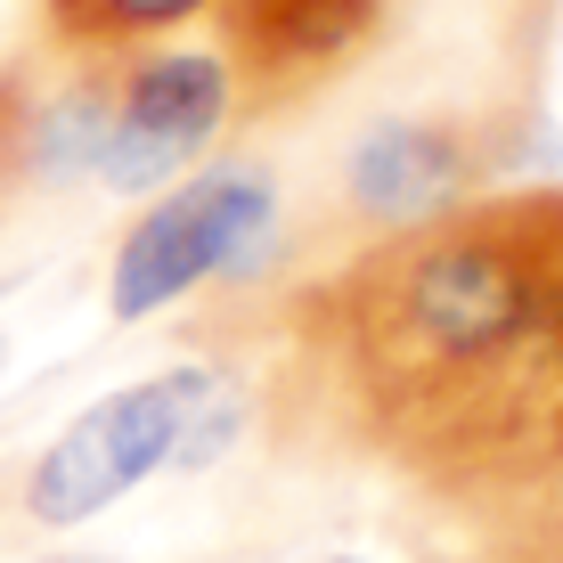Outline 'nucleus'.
Listing matches in <instances>:
<instances>
[{"label": "nucleus", "mask_w": 563, "mask_h": 563, "mask_svg": "<svg viewBox=\"0 0 563 563\" xmlns=\"http://www.w3.org/2000/svg\"><path fill=\"white\" fill-rule=\"evenodd\" d=\"M278 433L409 482L457 531L563 474V188H490L360 245L286 310Z\"/></svg>", "instance_id": "obj_1"}, {"label": "nucleus", "mask_w": 563, "mask_h": 563, "mask_svg": "<svg viewBox=\"0 0 563 563\" xmlns=\"http://www.w3.org/2000/svg\"><path fill=\"white\" fill-rule=\"evenodd\" d=\"M302 262L286 188L262 155H205L188 180L131 212L107 254V319L147 327L197 295H262Z\"/></svg>", "instance_id": "obj_2"}, {"label": "nucleus", "mask_w": 563, "mask_h": 563, "mask_svg": "<svg viewBox=\"0 0 563 563\" xmlns=\"http://www.w3.org/2000/svg\"><path fill=\"white\" fill-rule=\"evenodd\" d=\"M212 367L180 360V367H155L140 384H114L90 409H74L42 450L25 457L16 474V515L33 531H82L90 515H107L114 498H131L140 482L172 474V450H180V424L197 409Z\"/></svg>", "instance_id": "obj_3"}, {"label": "nucleus", "mask_w": 563, "mask_h": 563, "mask_svg": "<svg viewBox=\"0 0 563 563\" xmlns=\"http://www.w3.org/2000/svg\"><path fill=\"white\" fill-rule=\"evenodd\" d=\"M498 172H507V123L433 114V107L376 114L335 155V212L360 245L409 238V229L441 221V212L490 197Z\"/></svg>", "instance_id": "obj_4"}, {"label": "nucleus", "mask_w": 563, "mask_h": 563, "mask_svg": "<svg viewBox=\"0 0 563 563\" xmlns=\"http://www.w3.org/2000/svg\"><path fill=\"white\" fill-rule=\"evenodd\" d=\"M245 90L238 66L221 57V42H140L114 49V140L99 164L107 197H164L172 180L221 155V140L238 131Z\"/></svg>", "instance_id": "obj_5"}, {"label": "nucleus", "mask_w": 563, "mask_h": 563, "mask_svg": "<svg viewBox=\"0 0 563 563\" xmlns=\"http://www.w3.org/2000/svg\"><path fill=\"white\" fill-rule=\"evenodd\" d=\"M114 140V57L49 49L0 74V197L9 188H99Z\"/></svg>", "instance_id": "obj_6"}, {"label": "nucleus", "mask_w": 563, "mask_h": 563, "mask_svg": "<svg viewBox=\"0 0 563 563\" xmlns=\"http://www.w3.org/2000/svg\"><path fill=\"white\" fill-rule=\"evenodd\" d=\"M384 16H393L384 0H221L212 42L238 66L245 114H269L319 90L327 74H343L384 33Z\"/></svg>", "instance_id": "obj_7"}, {"label": "nucleus", "mask_w": 563, "mask_h": 563, "mask_svg": "<svg viewBox=\"0 0 563 563\" xmlns=\"http://www.w3.org/2000/svg\"><path fill=\"white\" fill-rule=\"evenodd\" d=\"M212 9L221 0H42V33H49V49L114 57V49H140V42H180Z\"/></svg>", "instance_id": "obj_8"}, {"label": "nucleus", "mask_w": 563, "mask_h": 563, "mask_svg": "<svg viewBox=\"0 0 563 563\" xmlns=\"http://www.w3.org/2000/svg\"><path fill=\"white\" fill-rule=\"evenodd\" d=\"M245 433H254V384L229 376V367H212L197 409L180 424V450H172V474H212L221 457L245 450Z\"/></svg>", "instance_id": "obj_9"}, {"label": "nucleus", "mask_w": 563, "mask_h": 563, "mask_svg": "<svg viewBox=\"0 0 563 563\" xmlns=\"http://www.w3.org/2000/svg\"><path fill=\"white\" fill-rule=\"evenodd\" d=\"M474 563H563V474L539 482L490 531H474Z\"/></svg>", "instance_id": "obj_10"}, {"label": "nucleus", "mask_w": 563, "mask_h": 563, "mask_svg": "<svg viewBox=\"0 0 563 563\" xmlns=\"http://www.w3.org/2000/svg\"><path fill=\"white\" fill-rule=\"evenodd\" d=\"M33 563H114V555H82V548H57V555H33Z\"/></svg>", "instance_id": "obj_11"}, {"label": "nucleus", "mask_w": 563, "mask_h": 563, "mask_svg": "<svg viewBox=\"0 0 563 563\" xmlns=\"http://www.w3.org/2000/svg\"><path fill=\"white\" fill-rule=\"evenodd\" d=\"M0 376H9V327H0Z\"/></svg>", "instance_id": "obj_12"}, {"label": "nucleus", "mask_w": 563, "mask_h": 563, "mask_svg": "<svg viewBox=\"0 0 563 563\" xmlns=\"http://www.w3.org/2000/svg\"><path fill=\"white\" fill-rule=\"evenodd\" d=\"M327 563H376V555H327Z\"/></svg>", "instance_id": "obj_13"}, {"label": "nucleus", "mask_w": 563, "mask_h": 563, "mask_svg": "<svg viewBox=\"0 0 563 563\" xmlns=\"http://www.w3.org/2000/svg\"><path fill=\"white\" fill-rule=\"evenodd\" d=\"M384 9H417V0H384Z\"/></svg>", "instance_id": "obj_14"}]
</instances>
